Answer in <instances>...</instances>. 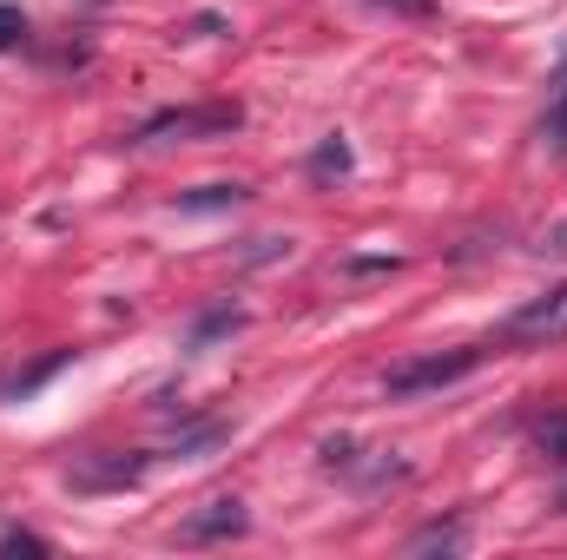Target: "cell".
I'll return each instance as SVG.
<instances>
[{
    "label": "cell",
    "mask_w": 567,
    "mask_h": 560,
    "mask_svg": "<svg viewBox=\"0 0 567 560\" xmlns=\"http://www.w3.org/2000/svg\"><path fill=\"white\" fill-rule=\"evenodd\" d=\"M370 7H390V13H435V0H370Z\"/></svg>",
    "instance_id": "15"
},
{
    "label": "cell",
    "mask_w": 567,
    "mask_h": 560,
    "mask_svg": "<svg viewBox=\"0 0 567 560\" xmlns=\"http://www.w3.org/2000/svg\"><path fill=\"white\" fill-rule=\"evenodd\" d=\"M548 251H561V258H567V231H555V238H548Z\"/></svg>",
    "instance_id": "16"
},
{
    "label": "cell",
    "mask_w": 567,
    "mask_h": 560,
    "mask_svg": "<svg viewBox=\"0 0 567 560\" xmlns=\"http://www.w3.org/2000/svg\"><path fill=\"white\" fill-rule=\"evenodd\" d=\"M567 336V283H555L548 297L522 303L508 323H502V343H561Z\"/></svg>",
    "instance_id": "3"
},
{
    "label": "cell",
    "mask_w": 567,
    "mask_h": 560,
    "mask_svg": "<svg viewBox=\"0 0 567 560\" xmlns=\"http://www.w3.org/2000/svg\"><path fill=\"white\" fill-rule=\"evenodd\" d=\"M245 198H251V185H198V191L178 198V211H231Z\"/></svg>",
    "instance_id": "11"
},
{
    "label": "cell",
    "mask_w": 567,
    "mask_h": 560,
    "mask_svg": "<svg viewBox=\"0 0 567 560\" xmlns=\"http://www.w3.org/2000/svg\"><path fill=\"white\" fill-rule=\"evenodd\" d=\"M462 548H468L462 521H429L423 535H410V554H462Z\"/></svg>",
    "instance_id": "10"
},
{
    "label": "cell",
    "mask_w": 567,
    "mask_h": 560,
    "mask_svg": "<svg viewBox=\"0 0 567 560\" xmlns=\"http://www.w3.org/2000/svg\"><path fill=\"white\" fill-rule=\"evenodd\" d=\"M27 46V13L13 0H0V53H20Z\"/></svg>",
    "instance_id": "14"
},
{
    "label": "cell",
    "mask_w": 567,
    "mask_h": 560,
    "mask_svg": "<svg viewBox=\"0 0 567 560\" xmlns=\"http://www.w3.org/2000/svg\"><path fill=\"white\" fill-rule=\"evenodd\" d=\"M482 356H488V350H475V343H462V350H429V356H403V363L383 376V396H390V403L435 396V390H449V383L475 376V370H482Z\"/></svg>",
    "instance_id": "1"
},
{
    "label": "cell",
    "mask_w": 567,
    "mask_h": 560,
    "mask_svg": "<svg viewBox=\"0 0 567 560\" xmlns=\"http://www.w3.org/2000/svg\"><path fill=\"white\" fill-rule=\"evenodd\" d=\"M561 475H567V468H561ZM561 515H567V481H561Z\"/></svg>",
    "instance_id": "17"
},
{
    "label": "cell",
    "mask_w": 567,
    "mask_h": 560,
    "mask_svg": "<svg viewBox=\"0 0 567 560\" xmlns=\"http://www.w3.org/2000/svg\"><path fill=\"white\" fill-rule=\"evenodd\" d=\"M245 528H251V508H245L238 495H218V501H205L198 515H185L178 541H185V548H212V541H238Z\"/></svg>",
    "instance_id": "4"
},
{
    "label": "cell",
    "mask_w": 567,
    "mask_h": 560,
    "mask_svg": "<svg viewBox=\"0 0 567 560\" xmlns=\"http://www.w3.org/2000/svg\"><path fill=\"white\" fill-rule=\"evenodd\" d=\"M542 139H548V152H555V158H567V53H561V73H555V100H548Z\"/></svg>",
    "instance_id": "9"
},
{
    "label": "cell",
    "mask_w": 567,
    "mask_h": 560,
    "mask_svg": "<svg viewBox=\"0 0 567 560\" xmlns=\"http://www.w3.org/2000/svg\"><path fill=\"white\" fill-rule=\"evenodd\" d=\"M535 448H542L555 468H567V409H548V416L535 422Z\"/></svg>",
    "instance_id": "12"
},
{
    "label": "cell",
    "mask_w": 567,
    "mask_h": 560,
    "mask_svg": "<svg viewBox=\"0 0 567 560\" xmlns=\"http://www.w3.org/2000/svg\"><path fill=\"white\" fill-rule=\"evenodd\" d=\"M245 126V113L238 106H165V113H152L133 126V145H178V139H225V133H238Z\"/></svg>",
    "instance_id": "2"
},
{
    "label": "cell",
    "mask_w": 567,
    "mask_h": 560,
    "mask_svg": "<svg viewBox=\"0 0 567 560\" xmlns=\"http://www.w3.org/2000/svg\"><path fill=\"white\" fill-rule=\"evenodd\" d=\"M231 330H245V303L218 297L212 310H198V317H192V336H185V350H212V343H218V336H231Z\"/></svg>",
    "instance_id": "6"
},
{
    "label": "cell",
    "mask_w": 567,
    "mask_h": 560,
    "mask_svg": "<svg viewBox=\"0 0 567 560\" xmlns=\"http://www.w3.org/2000/svg\"><path fill=\"white\" fill-rule=\"evenodd\" d=\"M140 468H145L140 455H106V462H80L66 481H73L80 495H100V488H133V481H140Z\"/></svg>",
    "instance_id": "5"
},
{
    "label": "cell",
    "mask_w": 567,
    "mask_h": 560,
    "mask_svg": "<svg viewBox=\"0 0 567 560\" xmlns=\"http://www.w3.org/2000/svg\"><path fill=\"white\" fill-rule=\"evenodd\" d=\"M66 363H73V350H53V356H40L33 370H13V376H0V403H13V396H33V390H40V383H53Z\"/></svg>",
    "instance_id": "7"
},
{
    "label": "cell",
    "mask_w": 567,
    "mask_h": 560,
    "mask_svg": "<svg viewBox=\"0 0 567 560\" xmlns=\"http://www.w3.org/2000/svg\"><path fill=\"white\" fill-rule=\"evenodd\" d=\"M0 554H53V541L33 528H0Z\"/></svg>",
    "instance_id": "13"
},
{
    "label": "cell",
    "mask_w": 567,
    "mask_h": 560,
    "mask_svg": "<svg viewBox=\"0 0 567 560\" xmlns=\"http://www.w3.org/2000/svg\"><path fill=\"white\" fill-rule=\"evenodd\" d=\"M350 172H357V152H350L343 133H330V139L310 152V178H350Z\"/></svg>",
    "instance_id": "8"
}]
</instances>
